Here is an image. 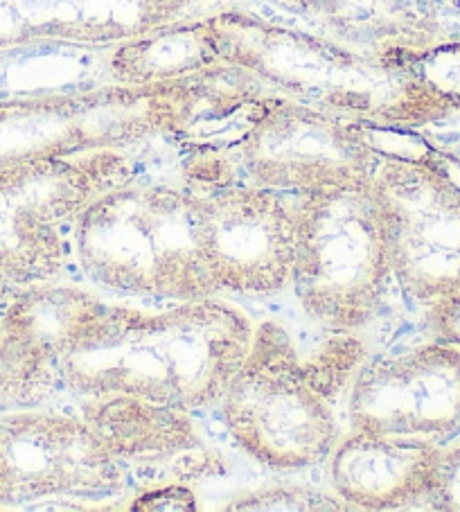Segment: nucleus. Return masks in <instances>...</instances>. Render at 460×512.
Segmentation results:
<instances>
[{
  "label": "nucleus",
  "instance_id": "nucleus-6",
  "mask_svg": "<svg viewBox=\"0 0 460 512\" xmlns=\"http://www.w3.org/2000/svg\"><path fill=\"white\" fill-rule=\"evenodd\" d=\"M296 208V194L258 183L197 192V242L219 294L267 298L291 287Z\"/></svg>",
  "mask_w": 460,
  "mask_h": 512
},
{
  "label": "nucleus",
  "instance_id": "nucleus-14",
  "mask_svg": "<svg viewBox=\"0 0 460 512\" xmlns=\"http://www.w3.org/2000/svg\"><path fill=\"white\" fill-rule=\"evenodd\" d=\"M61 386L55 370L39 364L0 319V411L32 409Z\"/></svg>",
  "mask_w": 460,
  "mask_h": 512
},
{
  "label": "nucleus",
  "instance_id": "nucleus-8",
  "mask_svg": "<svg viewBox=\"0 0 460 512\" xmlns=\"http://www.w3.org/2000/svg\"><path fill=\"white\" fill-rule=\"evenodd\" d=\"M127 472L82 416L16 409L0 416V508L125 490Z\"/></svg>",
  "mask_w": 460,
  "mask_h": 512
},
{
  "label": "nucleus",
  "instance_id": "nucleus-12",
  "mask_svg": "<svg viewBox=\"0 0 460 512\" xmlns=\"http://www.w3.org/2000/svg\"><path fill=\"white\" fill-rule=\"evenodd\" d=\"M442 443L352 429L327 456V476L345 508L397 510L427 503Z\"/></svg>",
  "mask_w": 460,
  "mask_h": 512
},
{
  "label": "nucleus",
  "instance_id": "nucleus-5",
  "mask_svg": "<svg viewBox=\"0 0 460 512\" xmlns=\"http://www.w3.org/2000/svg\"><path fill=\"white\" fill-rule=\"evenodd\" d=\"M125 181L127 167L111 152L0 163V287L57 280L79 215Z\"/></svg>",
  "mask_w": 460,
  "mask_h": 512
},
{
  "label": "nucleus",
  "instance_id": "nucleus-13",
  "mask_svg": "<svg viewBox=\"0 0 460 512\" xmlns=\"http://www.w3.org/2000/svg\"><path fill=\"white\" fill-rule=\"evenodd\" d=\"M104 307V300L93 291L52 280L16 291L3 323L39 364L61 377V361L73 352Z\"/></svg>",
  "mask_w": 460,
  "mask_h": 512
},
{
  "label": "nucleus",
  "instance_id": "nucleus-16",
  "mask_svg": "<svg viewBox=\"0 0 460 512\" xmlns=\"http://www.w3.org/2000/svg\"><path fill=\"white\" fill-rule=\"evenodd\" d=\"M424 506L460 512V440L454 445H442L436 483Z\"/></svg>",
  "mask_w": 460,
  "mask_h": 512
},
{
  "label": "nucleus",
  "instance_id": "nucleus-2",
  "mask_svg": "<svg viewBox=\"0 0 460 512\" xmlns=\"http://www.w3.org/2000/svg\"><path fill=\"white\" fill-rule=\"evenodd\" d=\"M197 192L165 185H115L73 228V253L104 289L163 300L217 296L197 242Z\"/></svg>",
  "mask_w": 460,
  "mask_h": 512
},
{
  "label": "nucleus",
  "instance_id": "nucleus-4",
  "mask_svg": "<svg viewBox=\"0 0 460 512\" xmlns=\"http://www.w3.org/2000/svg\"><path fill=\"white\" fill-rule=\"evenodd\" d=\"M296 197L291 287L300 310L327 330L368 328L395 285L382 217L370 188Z\"/></svg>",
  "mask_w": 460,
  "mask_h": 512
},
{
  "label": "nucleus",
  "instance_id": "nucleus-15",
  "mask_svg": "<svg viewBox=\"0 0 460 512\" xmlns=\"http://www.w3.org/2000/svg\"><path fill=\"white\" fill-rule=\"evenodd\" d=\"M345 503L336 494H325L303 485L280 483L260 488L228 503V510H343Z\"/></svg>",
  "mask_w": 460,
  "mask_h": 512
},
{
  "label": "nucleus",
  "instance_id": "nucleus-10",
  "mask_svg": "<svg viewBox=\"0 0 460 512\" xmlns=\"http://www.w3.org/2000/svg\"><path fill=\"white\" fill-rule=\"evenodd\" d=\"M82 416L125 472L156 488L185 485L226 470L192 411L136 395L82 397Z\"/></svg>",
  "mask_w": 460,
  "mask_h": 512
},
{
  "label": "nucleus",
  "instance_id": "nucleus-9",
  "mask_svg": "<svg viewBox=\"0 0 460 512\" xmlns=\"http://www.w3.org/2000/svg\"><path fill=\"white\" fill-rule=\"evenodd\" d=\"M350 429L433 443L460 431V348L431 339L368 357L348 386Z\"/></svg>",
  "mask_w": 460,
  "mask_h": 512
},
{
  "label": "nucleus",
  "instance_id": "nucleus-3",
  "mask_svg": "<svg viewBox=\"0 0 460 512\" xmlns=\"http://www.w3.org/2000/svg\"><path fill=\"white\" fill-rule=\"evenodd\" d=\"M219 411L235 445L269 470L321 465L339 440L334 400L307 370L294 332L278 319L255 323L249 355Z\"/></svg>",
  "mask_w": 460,
  "mask_h": 512
},
{
  "label": "nucleus",
  "instance_id": "nucleus-1",
  "mask_svg": "<svg viewBox=\"0 0 460 512\" xmlns=\"http://www.w3.org/2000/svg\"><path fill=\"white\" fill-rule=\"evenodd\" d=\"M255 321L219 296L167 310L106 305L61 361V386L82 397L136 395L201 411L219 406L249 355Z\"/></svg>",
  "mask_w": 460,
  "mask_h": 512
},
{
  "label": "nucleus",
  "instance_id": "nucleus-17",
  "mask_svg": "<svg viewBox=\"0 0 460 512\" xmlns=\"http://www.w3.org/2000/svg\"><path fill=\"white\" fill-rule=\"evenodd\" d=\"M427 330L431 339L460 348V285L427 305Z\"/></svg>",
  "mask_w": 460,
  "mask_h": 512
},
{
  "label": "nucleus",
  "instance_id": "nucleus-11",
  "mask_svg": "<svg viewBox=\"0 0 460 512\" xmlns=\"http://www.w3.org/2000/svg\"><path fill=\"white\" fill-rule=\"evenodd\" d=\"M253 183L289 194L368 190L377 172L373 152L332 122L287 111L264 120L246 143Z\"/></svg>",
  "mask_w": 460,
  "mask_h": 512
},
{
  "label": "nucleus",
  "instance_id": "nucleus-7",
  "mask_svg": "<svg viewBox=\"0 0 460 512\" xmlns=\"http://www.w3.org/2000/svg\"><path fill=\"white\" fill-rule=\"evenodd\" d=\"M370 194L395 285L424 307L460 285V185L429 163L386 161Z\"/></svg>",
  "mask_w": 460,
  "mask_h": 512
}]
</instances>
